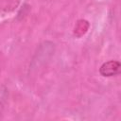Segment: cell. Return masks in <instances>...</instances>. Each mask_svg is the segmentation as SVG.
<instances>
[{
	"label": "cell",
	"mask_w": 121,
	"mask_h": 121,
	"mask_svg": "<svg viewBox=\"0 0 121 121\" xmlns=\"http://www.w3.org/2000/svg\"><path fill=\"white\" fill-rule=\"evenodd\" d=\"M121 64L118 60H110L103 62L99 67V74L104 78H112L120 74Z\"/></svg>",
	"instance_id": "2"
},
{
	"label": "cell",
	"mask_w": 121,
	"mask_h": 121,
	"mask_svg": "<svg viewBox=\"0 0 121 121\" xmlns=\"http://www.w3.org/2000/svg\"><path fill=\"white\" fill-rule=\"evenodd\" d=\"M20 0H0V11L2 12H11L18 8Z\"/></svg>",
	"instance_id": "4"
},
{
	"label": "cell",
	"mask_w": 121,
	"mask_h": 121,
	"mask_svg": "<svg viewBox=\"0 0 121 121\" xmlns=\"http://www.w3.org/2000/svg\"><path fill=\"white\" fill-rule=\"evenodd\" d=\"M90 27V24L87 20H84V19H80L78 20L76 25H75V27H74V34L77 36V37H81L83 36L89 29Z\"/></svg>",
	"instance_id": "3"
},
{
	"label": "cell",
	"mask_w": 121,
	"mask_h": 121,
	"mask_svg": "<svg viewBox=\"0 0 121 121\" xmlns=\"http://www.w3.org/2000/svg\"><path fill=\"white\" fill-rule=\"evenodd\" d=\"M9 90L5 85H0V116L3 113L5 106L8 102Z\"/></svg>",
	"instance_id": "5"
},
{
	"label": "cell",
	"mask_w": 121,
	"mask_h": 121,
	"mask_svg": "<svg viewBox=\"0 0 121 121\" xmlns=\"http://www.w3.org/2000/svg\"><path fill=\"white\" fill-rule=\"evenodd\" d=\"M55 43L51 41H44L39 44L34 53L31 62L29 64V70H38L41 67L46 65V63L51 60L55 53Z\"/></svg>",
	"instance_id": "1"
}]
</instances>
